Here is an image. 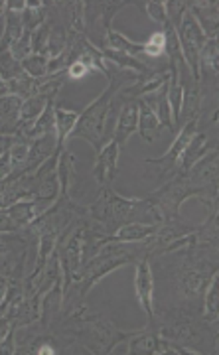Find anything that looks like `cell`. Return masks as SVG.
I'll use <instances>...</instances> for the list:
<instances>
[{
	"mask_svg": "<svg viewBox=\"0 0 219 355\" xmlns=\"http://www.w3.org/2000/svg\"><path fill=\"white\" fill-rule=\"evenodd\" d=\"M24 34V26H22V14L10 12L6 10V24H4V32L0 38V51L8 50L16 40Z\"/></svg>",
	"mask_w": 219,
	"mask_h": 355,
	"instance_id": "7402d4cb",
	"label": "cell"
},
{
	"mask_svg": "<svg viewBox=\"0 0 219 355\" xmlns=\"http://www.w3.org/2000/svg\"><path fill=\"white\" fill-rule=\"evenodd\" d=\"M142 55L150 58V60H166V34L164 30L150 34L148 38L142 42Z\"/></svg>",
	"mask_w": 219,
	"mask_h": 355,
	"instance_id": "d4e9b609",
	"label": "cell"
},
{
	"mask_svg": "<svg viewBox=\"0 0 219 355\" xmlns=\"http://www.w3.org/2000/svg\"><path fill=\"white\" fill-rule=\"evenodd\" d=\"M158 342L160 336L155 330H150L148 326H144L141 330H137L129 338V354L130 355H158Z\"/></svg>",
	"mask_w": 219,
	"mask_h": 355,
	"instance_id": "2e32d148",
	"label": "cell"
},
{
	"mask_svg": "<svg viewBox=\"0 0 219 355\" xmlns=\"http://www.w3.org/2000/svg\"><path fill=\"white\" fill-rule=\"evenodd\" d=\"M164 8H166L168 26L178 30L182 18H184V14L188 10V0H168V2H164Z\"/></svg>",
	"mask_w": 219,
	"mask_h": 355,
	"instance_id": "f546056e",
	"label": "cell"
},
{
	"mask_svg": "<svg viewBox=\"0 0 219 355\" xmlns=\"http://www.w3.org/2000/svg\"><path fill=\"white\" fill-rule=\"evenodd\" d=\"M20 76H24L22 64L18 60H14L12 53L8 50L0 51V77L8 83L12 79H18Z\"/></svg>",
	"mask_w": 219,
	"mask_h": 355,
	"instance_id": "4316f807",
	"label": "cell"
},
{
	"mask_svg": "<svg viewBox=\"0 0 219 355\" xmlns=\"http://www.w3.org/2000/svg\"><path fill=\"white\" fill-rule=\"evenodd\" d=\"M20 227L12 221V217L8 216L6 207H0V233H18Z\"/></svg>",
	"mask_w": 219,
	"mask_h": 355,
	"instance_id": "e575fe53",
	"label": "cell"
},
{
	"mask_svg": "<svg viewBox=\"0 0 219 355\" xmlns=\"http://www.w3.org/2000/svg\"><path fill=\"white\" fill-rule=\"evenodd\" d=\"M137 128H139V107H137V101L125 103V105L121 107L119 114H116L115 128H113V139H111L119 144L121 153L125 150L127 142H129L130 137L137 132Z\"/></svg>",
	"mask_w": 219,
	"mask_h": 355,
	"instance_id": "4fadbf2b",
	"label": "cell"
},
{
	"mask_svg": "<svg viewBox=\"0 0 219 355\" xmlns=\"http://www.w3.org/2000/svg\"><path fill=\"white\" fill-rule=\"evenodd\" d=\"M218 148V137H209L206 132H195L193 139L190 140V144L186 146V150L182 153L180 162L176 168V174H184L192 168L200 158H204L207 153L216 150Z\"/></svg>",
	"mask_w": 219,
	"mask_h": 355,
	"instance_id": "8fae6325",
	"label": "cell"
},
{
	"mask_svg": "<svg viewBox=\"0 0 219 355\" xmlns=\"http://www.w3.org/2000/svg\"><path fill=\"white\" fill-rule=\"evenodd\" d=\"M204 314L211 322L219 320V272H216L207 284L206 294H204Z\"/></svg>",
	"mask_w": 219,
	"mask_h": 355,
	"instance_id": "cb8c5ba5",
	"label": "cell"
},
{
	"mask_svg": "<svg viewBox=\"0 0 219 355\" xmlns=\"http://www.w3.org/2000/svg\"><path fill=\"white\" fill-rule=\"evenodd\" d=\"M142 76L134 73V71H127V69H119L115 65H109V83L103 89V93L93 99V101L79 113L78 125L71 132V139H83L93 146L95 154L99 153L105 146V128H107V121L111 114V103L119 93V89L125 85H130L134 81H139Z\"/></svg>",
	"mask_w": 219,
	"mask_h": 355,
	"instance_id": "3957f363",
	"label": "cell"
},
{
	"mask_svg": "<svg viewBox=\"0 0 219 355\" xmlns=\"http://www.w3.org/2000/svg\"><path fill=\"white\" fill-rule=\"evenodd\" d=\"M134 294L139 298V304L150 322L155 318V270L148 259H142L134 263Z\"/></svg>",
	"mask_w": 219,
	"mask_h": 355,
	"instance_id": "52a82bcc",
	"label": "cell"
},
{
	"mask_svg": "<svg viewBox=\"0 0 219 355\" xmlns=\"http://www.w3.org/2000/svg\"><path fill=\"white\" fill-rule=\"evenodd\" d=\"M219 2H200V0H188V12H192L195 22L200 24L206 38H218L219 34Z\"/></svg>",
	"mask_w": 219,
	"mask_h": 355,
	"instance_id": "7c38bea8",
	"label": "cell"
},
{
	"mask_svg": "<svg viewBox=\"0 0 219 355\" xmlns=\"http://www.w3.org/2000/svg\"><path fill=\"white\" fill-rule=\"evenodd\" d=\"M79 113L69 111V109H62L55 105V139H58V148L64 150L67 140L71 137L73 128L78 125Z\"/></svg>",
	"mask_w": 219,
	"mask_h": 355,
	"instance_id": "ac0fdd59",
	"label": "cell"
},
{
	"mask_svg": "<svg viewBox=\"0 0 219 355\" xmlns=\"http://www.w3.org/2000/svg\"><path fill=\"white\" fill-rule=\"evenodd\" d=\"M28 153H30V142L24 139H20V137H14V142L10 144V148H8V154H10V160H12L14 166V172H20L22 170V166L26 162Z\"/></svg>",
	"mask_w": 219,
	"mask_h": 355,
	"instance_id": "f1b7e54d",
	"label": "cell"
},
{
	"mask_svg": "<svg viewBox=\"0 0 219 355\" xmlns=\"http://www.w3.org/2000/svg\"><path fill=\"white\" fill-rule=\"evenodd\" d=\"M58 178H60V200H73L71 186L76 182V156L69 153L67 148L60 154Z\"/></svg>",
	"mask_w": 219,
	"mask_h": 355,
	"instance_id": "9a60e30c",
	"label": "cell"
},
{
	"mask_svg": "<svg viewBox=\"0 0 219 355\" xmlns=\"http://www.w3.org/2000/svg\"><path fill=\"white\" fill-rule=\"evenodd\" d=\"M198 132V119H192L190 123H186L184 127L178 130L176 139L172 142V146L168 148V153L160 158H148L146 164L155 166L156 174L158 176H174L176 174V168L180 162L182 153L186 150V146L190 144V140L193 139V135Z\"/></svg>",
	"mask_w": 219,
	"mask_h": 355,
	"instance_id": "8992f818",
	"label": "cell"
},
{
	"mask_svg": "<svg viewBox=\"0 0 219 355\" xmlns=\"http://www.w3.org/2000/svg\"><path fill=\"white\" fill-rule=\"evenodd\" d=\"M22 64V69L24 73L34 79H42V77L48 76V65H50V58L44 55V53H30L26 60L20 62Z\"/></svg>",
	"mask_w": 219,
	"mask_h": 355,
	"instance_id": "484cf974",
	"label": "cell"
},
{
	"mask_svg": "<svg viewBox=\"0 0 219 355\" xmlns=\"http://www.w3.org/2000/svg\"><path fill=\"white\" fill-rule=\"evenodd\" d=\"M99 48H107V50L121 51V53H127L132 58H139L142 55V42H132L125 34L116 32V30H109L103 36V42Z\"/></svg>",
	"mask_w": 219,
	"mask_h": 355,
	"instance_id": "e0dca14e",
	"label": "cell"
},
{
	"mask_svg": "<svg viewBox=\"0 0 219 355\" xmlns=\"http://www.w3.org/2000/svg\"><path fill=\"white\" fill-rule=\"evenodd\" d=\"M146 200L155 205L156 211L160 214L162 221H164V219L182 216V203L188 202V200H193V193L188 180H186V174H174L164 186L150 191L146 196Z\"/></svg>",
	"mask_w": 219,
	"mask_h": 355,
	"instance_id": "5b68a950",
	"label": "cell"
},
{
	"mask_svg": "<svg viewBox=\"0 0 219 355\" xmlns=\"http://www.w3.org/2000/svg\"><path fill=\"white\" fill-rule=\"evenodd\" d=\"M14 142V137L10 135H0V156L10 148V144Z\"/></svg>",
	"mask_w": 219,
	"mask_h": 355,
	"instance_id": "d590c367",
	"label": "cell"
},
{
	"mask_svg": "<svg viewBox=\"0 0 219 355\" xmlns=\"http://www.w3.org/2000/svg\"><path fill=\"white\" fill-rule=\"evenodd\" d=\"M142 10L146 12V16L155 22V24L160 26V30H164L168 24L166 18V8H164V2H158V0H148V2H142Z\"/></svg>",
	"mask_w": 219,
	"mask_h": 355,
	"instance_id": "4dcf8cb0",
	"label": "cell"
},
{
	"mask_svg": "<svg viewBox=\"0 0 219 355\" xmlns=\"http://www.w3.org/2000/svg\"><path fill=\"white\" fill-rule=\"evenodd\" d=\"M58 150H62V148H58L55 132H50V135H44V137H40V139L32 140V142H30V153H28L26 162L22 166V170L16 172V174H34L40 166L44 164L48 158H52Z\"/></svg>",
	"mask_w": 219,
	"mask_h": 355,
	"instance_id": "30bf717a",
	"label": "cell"
},
{
	"mask_svg": "<svg viewBox=\"0 0 219 355\" xmlns=\"http://www.w3.org/2000/svg\"><path fill=\"white\" fill-rule=\"evenodd\" d=\"M60 154H62V150H58L52 158H48L34 172V178H36V200L58 202V198H60V178H58V160H60Z\"/></svg>",
	"mask_w": 219,
	"mask_h": 355,
	"instance_id": "ba28073f",
	"label": "cell"
},
{
	"mask_svg": "<svg viewBox=\"0 0 219 355\" xmlns=\"http://www.w3.org/2000/svg\"><path fill=\"white\" fill-rule=\"evenodd\" d=\"M137 107H139V128H137V132L141 135V139L144 142H152L155 140V132H158L162 128L160 127V121H158L155 111L142 99L137 101Z\"/></svg>",
	"mask_w": 219,
	"mask_h": 355,
	"instance_id": "d6986e66",
	"label": "cell"
},
{
	"mask_svg": "<svg viewBox=\"0 0 219 355\" xmlns=\"http://www.w3.org/2000/svg\"><path fill=\"white\" fill-rule=\"evenodd\" d=\"M8 51L12 53L14 60H18V62L26 60L28 55L32 53V34L24 32V34H22V36L16 40L12 46L8 48Z\"/></svg>",
	"mask_w": 219,
	"mask_h": 355,
	"instance_id": "d6a6232c",
	"label": "cell"
},
{
	"mask_svg": "<svg viewBox=\"0 0 219 355\" xmlns=\"http://www.w3.org/2000/svg\"><path fill=\"white\" fill-rule=\"evenodd\" d=\"M48 42H50V24L44 22L32 32V51L34 53H44L48 51Z\"/></svg>",
	"mask_w": 219,
	"mask_h": 355,
	"instance_id": "1f68e13d",
	"label": "cell"
},
{
	"mask_svg": "<svg viewBox=\"0 0 219 355\" xmlns=\"http://www.w3.org/2000/svg\"><path fill=\"white\" fill-rule=\"evenodd\" d=\"M190 184L193 200L202 202L206 207L218 209V178H219V153L218 148L207 153L195 164L184 172Z\"/></svg>",
	"mask_w": 219,
	"mask_h": 355,
	"instance_id": "277c9868",
	"label": "cell"
},
{
	"mask_svg": "<svg viewBox=\"0 0 219 355\" xmlns=\"http://www.w3.org/2000/svg\"><path fill=\"white\" fill-rule=\"evenodd\" d=\"M129 4H134V2H127V0H116V2H101V28H103V32L107 34L109 30H113V20H115V16L125 6H129Z\"/></svg>",
	"mask_w": 219,
	"mask_h": 355,
	"instance_id": "83f0119b",
	"label": "cell"
},
{
	"mask_svg": "<svg viewBox=\"0 0 219 355\" xmlns=\"http://www.w3.org/2000/svg\"><path fill=\"white\" fill-rule=\"evenodd\" d=\"M85 216L113 235L127 223L160 225L162 217L146 198H125L113 190V186H101L95 202L85 205Z\"/></svg>",
	"mask_w": 219,
	"mask_h": 355,
	"instance_id": "7a4b0ae2",
	"label": "cell"
},
{
	"mask_svg": "<svg viewBox=\"0 0 219 355\" xmlns=\"http://www.w3.org/2000/svg\"><path fill=\"white\" fill-rule=\"evenodd\" d=\"M52 99H58V95H34L20 105V125H32L40 114L44 113V109L48 107V103Z\"/></svg>",
	"mask_w": 219,
	"mask_h": 355,
	"instance_id": "ffe728a7",
	"label": "cell"
},
{
	"mask_svg": "<svg viewBox=\"0 0 219 355\" xmlns=\"http://www.w3.org/2000/svg\"><path fill=\"white\" fill-rule=\"evenodd\" d=\"M158 225H144V223H127L121 225L115 233L111 235V239L115 241H144L148 237H152L156 233Z\"/></svg>",
	"mask_w": 219,
	"mask_h": 355,
	"instance_id": "44dd1931",
	"label": "cell"
},
{
	"mask_svg": "<svg viewBox=\"0 0 219 355\" xmlns=\"http://www.w3.org/2000/svg\"><path fill=\"white\" fill-rule=\"evenodd\" d=\"M219 69V46L218 38H207L204 48L200 51V73L207 71L218 76Z\"/></svg>",
	"mask_w": 219,
	"mask_h": 355,
	"instance_id": "603a6c76",
	"label": "cell"
},
{
	"mask_svg": "<svg viewBox=\"0 0 219 355\" xmlns=\"http://www.w3.org/2000/svg\"><path fill=\"white\" fill-rule=\"evenodd\" d=\"M168 83H170V79L158 91L142 97V101L155 111L158 121H160V127L168 128L176 137V125H174V116H172V109H170V101H168Z\"/></svg>",
	"mask_w": 219,
	"mask_h": 355,
	"instance_id": "5bb4252c",
	"label": "cell"
},
{
	"mask_svg": "<svg viewBox=\"0 0 219 355\" xmlns=\"http://www.w3.org/2000/svg\"><path fill=\"white\" fill-rule=\"evenodd\" d=\"M119 156H121V148H119L115 140L107 142L103 148L97 153L91 176L97 180L99 186H113V180L116 178V172H119Z\"/></svg>",
	"mask_w": 219,
	"mask_h": 355,
	"instance_id": "9c48e42d",
	"label": "cell"
},
{
	"mask_svg": "<svg viewBox=\"0 0 219 355\" xmlns=\"http://www.w3.org/2000/svg\"><path fill=\"white\" fill-rule=\"evenodd\" d=\"M146 326L193 355L218 354V322H211L204 314V306L155 308V318Z\"/></svg>",
	"mask_w": 219,
	"mask_h": 355,
	"instance_id": "6da1fadb",
	"label": "cell"
},
{
	"mask_svg": "<svg viewBox=\"0 0 219 355\" xmlns=\"http://www.w3.org/2000/svg\"><path fill=\"white\" fill-rule=\"evenodd\" d=\"M89 73H91L89 67H87V65H83L81 62H73V64L65 69L67 81H81V79H85Z\"/></svg>",
	"mask_w": 219,
	"mask_h": 355,
	"instance_id": "836d02e7",
	"label": "cell"
},
{
	"mask_svg": "<svg viewBox=\"0 0 219 355\" xmlns=\"http://www.w3.org/2000/svg\"><path fill=\"white\" fill-rule=\"evenodd\" d=\"M6 95H10V89H8V83L0 77V99L6 97Z\"/></svg>",
	"mask_w": 219,
	"mask_h": 355,
	"instance_id": "8d00e7d4",
	"label": "cell"
}]
</instances>
